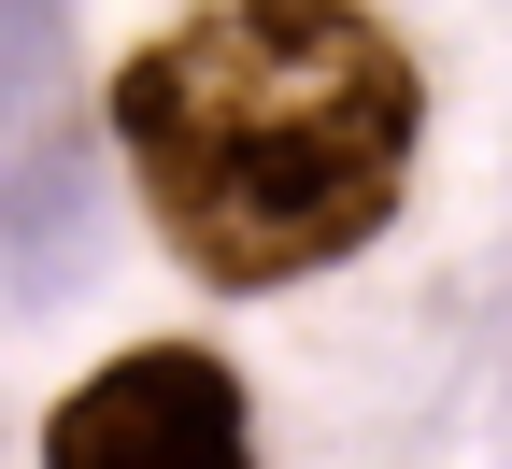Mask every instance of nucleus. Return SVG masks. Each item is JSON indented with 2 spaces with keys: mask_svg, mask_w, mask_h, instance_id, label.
<instances>
[{
  "mask_svg": "<svg viewBox=\"0 0 512 469\" xmlns=\"http://www.w3.org/2000/svg\"><path fill=\"white\" fill-rule=\"evenodd\" d=\"M114 143L157 242L200 285H299L356 256L413 185L427 86L370 0H200L114 57Z\"/></svg>",
  "mask_w": 512,
  "mask_h": 469,
  "instance_id": "nucleus-1",
  "label": "nucleus"
},
{
  "mask_svg": "<svg viewBox=\"0 0 512 469\" xmlns=\"http://www.w3.org/2000/svg\"><path fill=\"white\" fill-rule=\"evenodd\" d=\"M43 469H256L242 370L214 342H128L43 413Z\"/></svg>",
  "mask_w": 512,
  "mask_h": 469,
  "instance_id": "nucleus-2",
  "label": "nucleus"
}]
</instances>
